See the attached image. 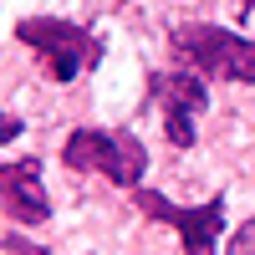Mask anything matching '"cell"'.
I'll use <instances>...</instances> for the list:
<instances>
[{
  "label": "cell",
  "instance_id": "obj_1",
  "mask_svg": "<svg viewBox=\"0 0 255 255\" xmlns=\"http://www.w3.org/2000/svg\"><path fill=\"white\" fill-rule=\"evenodd\" d=\"M61 163L77 168V174H108L123 189H138L143 184V168H148V148L133 133H102V128H77L61 148Z\"/></svg>",
  "mask_w": 255,
  "mask_h": 255
},
{
  "label": "cell",
  "instance_id": "obj_2",
  "mask_svg": "<svg viewBox=\"0 0 255 255\" xmlns=\"http://www.w3.org/2000/svg\"><path fill=\"white\" fill-rule=\"evenodd\" d=\"M15 36L41 56L51 82H72L82 67L102 61V41L87 26H72V20H51V15H26L15 20Z\"/></svg>",
  "mask_w": 255,
  "mask_h": 255
},
{
  "label": "cell",
  "instance_id": "obj_3",
  "mask_svg": "<svg viewBox=\"0 0 255 255\" xmlns=\"http://www.w3.org/2000/svg\"><path fill=\"white\" fill-rule=\"evenodd\" d=\"M174 51H179L199 77L255 82V41L225 31V26H179V31H174Z\"/></svg>",
  "mask_w": 255,
  "mask_h": 255
},
{
  "label": "cell",
  "instance_id": "obj_4",
  "mask_svg": "<svg viewBox=\"0 0 255 255\" xmlns=\"http://www.w3.org/2000/svg\"><path fill=\"white\" fill-rule=\"evenodd\" d=\"M133 204L143 209V215H153V220H168L179 230V240H184V255H215V240H220V230H225V199H204L199 209H179V204H168L158 189H133Z\"/></svg>",
  "mask_w": 255,
  "mask_h": 255
},
{
  "label": "cell",
  "instance_id": "obj_5",
  "mask_svg": "<svg viewBox=\"0 0 255 255\" xmlns=\"http://www.w3.org/2000/svg\"><path fill=\"white\" fill-rule=\"evenodd\" d=\"M148 92L163 108V133L174 148H194V113L209 102V87L199 72H153Z\"/></svg>",
  "mask_w": 255,
  "mask_h": 255
},
{
  "label": "cell",
  "instance_id": "obj_6",
  "mask_svg": "<svg viewBox=\"0 0 255 255\" xmlns=\"http://www.w3.org/2000/svg\"><path fill=\"white\" fill-rule=\"evenodd\" d=\"M0 184H5V215L20 220V225H41L51 215V199L41 189V163L36 158H20V163H5L0 168Z\"/></svg>",
  "mask_w": 255,
  "mask_h": 255
},
{
  "label": "cell",
  "instance_id": "obj_7",
  "mask_svg": "<svg viewBox=\"0 0 255 255\" xmlns=\"http://www.w3.org/2000/svg\"><path fill=\"white\" fill-rule=\"evenodd\" d=\"M225 255H255V220H245V225L235 230V235H230Z\"/></svg>",
  "mask_w": 255,
  "mask_h": 255
},
{
  "label": "cell",
  "instance_id": "obj_8",
  "mask_svg": "<svg viewBox=\"0 0 255 255\" xmlns=\"http://www.w3.org/2000/svg\"><path fill=\"white\" fill-rule=\"evenodd\" d=\"M5 250H10V255H46L41 245H26V240H15V235H5Z\"/></svg>",
  "mask_w": 255,
  "mask_h": 255
},
{
  "label": "cell",
  "instance_id": "obj_9",
  "mask_svg": "<svg viewBox=\"0 0 255 255\" xmlns=\"http://www.w3.org/2000/svg\"><path fill=\"white\" fill-rule=\"evenodd\" d=\"M245 10H255V0H245Z\"/></svg>",
  "mask_w": 255,
  "mask_h": 255
}]
</instances>
